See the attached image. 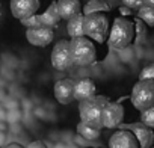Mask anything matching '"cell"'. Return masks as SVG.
<instances>
[{
    "label": "cell",
    "mask_w": 154,
    "mask_h": 148,
    "mask_svg": "<svg viewBox=\"0 0 154 148\" xmlns=\"http://www.w3.org/2000/svg\"><path fill=\"white\" fill-rule=\"evenodd\" d=\"M134 39V23L118 17L113 20L110 33H109V45L115 50H122L128 47Z\"/></svg>",
    "instance_id": "obj_1"
},
{
    "label": "cell",
    "mask_w": 154,
    "mask_h": 148,
    "mask_svg": "<svg viewBox=\"0 0 154 148\" xmlns=\"http://www.w3.org/2000/svg\"><path fill=\"white\" fill-rule=\"evenodd\" d=\"M107 101L109 100L106 97H100V95H95L86 101H82L79 104V113H80L82 122L101 130L103 128V122H101L103 109Z\"/></svg>",
    "instance_id": "obj_2"
},
{
    "label": "cell",
    "mask_w": 154,
    "mask_h": 148,
    "mask_svg": "<svg viewBox=\"0 0 154 148\" xmlns=\"http://www.w3.org/2000/svg\"><path fill=\"white\" fill-rule=\"evenodd\" d=\"M69 48H71V56H72L74 65H80V66L91 65L97 59L95 45L86 36L71 39L69 41Z\"/></svg>",
    "instance_id": "obj_3"
},
{
    "label": "cell",
    "mask_w": 154,
    "mask_h": 148,
    "mask_svg": "<svg viewBox=\"0 0 154 148\" xmlns=\"http://www.w3.org/2000/svg\"><path fill=\"white\" fill-rule=\"evenodd\" d=\"M131 103L139 112L154 107V80L145 79L136 82L131 89Z\"/></svg>",
    "instance_id": "obj_4"
},
{
    "label": "cell",
    "mask_w": 154,
    "mask_h": 148,
    "mask_svg": "<svg viewBox=\"0 0 154 148\" xmlns=\"http://www.w3.org/2000/svg\"><path fill=\"white\" fill-rule=\"evenodd\" d=\"M109 35V21L106 15L97 12L91 15H85V36L91 41H97L98 44L106 42Z\"/></svg>",
    "instance_id": "obj_5"
},
{
    "label": "cell",
    "mask_w": 154,
    "mask_h": 148,
    "mask_svg": "<svg viewBox=\"0 0 154 148\" xmlns=\"http://www.w3.org/2000/svg\"><path fill=\"white\" fill-rule=\"evenodd\" d=\"M50 59H51V65L54 69H57V71L69 69L74 65L72 56H71V48H69V41L60 39L59 42H56V45L51 50Z\"/></svg>",
    "instance_id": "obj_6"
},
{
    "label": "cell",
    "mask_w": 154,
    "mask_h": 148,
    "mask_svg": "<svg viewBox=\"0 0 154 148\" xmlns=\"http://www.w3.org/2000/svg\"><path fill=\"white\" fill-rule=\"evenodd\" d=\"M39 5H41V0H11L9 8H11L12 15L21 21V20L36 15Z\"/></svg>",
    "instance_id": "obj_7"
},
{
    "label": "cell",
    "mask_w": 154,
    "mask_h": 148,
    "mask_svg": "<svg viewBox=\"0 0 154 148\" xmlns=\"http://www.w3.org/2000/svg\"><path fill=\"white\" fill-rule=\"evenodd\" d=\"M124 119V107L119 103H110L107 101L103 109L101 122L104 128H115L118 127Z\"/></svg>",
    "instance_id": "obj_8"
},
{
    "label": "cell",
    "mask_w": 154,
    "mask_h": 148,
    "mask_svg": "<svg viewBox=\"0 0 154 148\" xmlns=\"http://www.w3.org/2000/svg\"><path fill=\"white\" fill-rule=\"evenodd\" d=\"M54 38V30L39 26V27H33V29H27L26 30V39L29 44L35 45V47H47Z\"/></svg>",
    "instance_id": "obj_9"
},
{
    "label": "cell",
    "mask_w": 154,
    "mask_h": 148,
    "mask_svg": "<svg viewBox=\"0 0 154 148\" xmlns=\"http://www.w3.org/2000/svg\"><path fill=\"white\" fill-rule=\"evenodd\" d=\"M74 85L75 82L71 79H62L54 83V98L60 104H69L74 100Z\"/></svg>",
    "instance_id": "obj_10"
},
{
    "label": "cell",
    "mask_w": 154,
    "mask_h": 148,
    "mask_svg": "<svg viewBox=\"0 0 154 148\" xmlns=\"http://www.w3.org/2000/svg\"><path fill=\"white\" fill-rule=\"evenodd\" d=\"M109 148H139V142L130 130H118L110 136Z\"/></svg>",
    "instance_id": "obj_11"
},
{
    "label": "cell",
    "mask_w": 154,
    "mask_h": 148,
    "mask_svg": "<svg viewBox=\"0 0 154 148\" xmlns=\"http://www.w3.org/2000/svg\"><path fill=\"white\" fill-rule=\"evenodd\" d=\"M97 95V85L91 79H80L74 85V100L77 101H86Z\"/></svg>",
    "instance_id": "obj_12"
},
{
    "label": "cell",
    "mask_w": 154,
    "mask_h": 148,
    "mask_svg": "<svg viewBox=\"0 0 154 148\" xmlns=\"http://www.w3.org/2000/svg\"><path fill=\"white\" fill-rule=\"evenodd\" d=\"M57 11L62 20H71L72 17L82 14V3L80 0H56Z\"/></svg>",
    "instance_id": "obj_13"
},
{
    "label": "cell",
    "mask_w": 154,
    "mask_h": 148,
    "mask_svg": "<svg viewBox=\"0 0 154 148\" xmlns=\"http://www.w3.org/2000/svg\"><path fill=\"white\" fill-rule=\"evenodd\" d=\"M130 131L136 136V139L139 142V148H151V146H154V130H151L149 127H146V125H143L140 122V124L133 125Z\"/></svg>",
    "instance_id": "obj_14"
},
{
    "label": "cell",
    "mask_w": 154,
    "mask_h": 148,
    "mask_svg": "<svg viewBox=\"0 0 154 148\" xmlns=\"http://www.w3.org/2000/svg\"><path fill=\"white\" fill-rule=\"evenodd\" d=\"M41 18V24L44 27H48V29H53L59 24V21L62 20L60 15H59V11H57V5H56V0L50 3V6L44 11V14L39 15Z\"/></svg>",
    "instance_id": "obj_15"
},
{
    "label": "cell",
    "mask_w": 154,
    "mask_h": 148,
    "mask_svg": "<svg viewBox=\"0 0 154 148\" xmlns=\"http://www.w3.org/2000/svg\"><path fill=\"white\" fill-rule=\"evenodd\" d=\"M66 32L71 36V39L85 36V15L83 14H79V15L72 17L71 20H68V23H66Z\"/></svg>",
    "instance_id": "obj_16"
},
{
    "label": "cell",
    "mask_w": 154,
    "mask_h": 148,
    "mask_svg": "<svg viewBox=\"0 0 154 148\" xmlns=\"http://www.w3.org/2000/svg\"><path fill=\"white\" fill-rule=\"evenodd\" d=\"M101 11H110L109 3L104 2V0H91L85 8H82L83 15H91V14H97V12H101Z\"/></svg>",
    "instance_id": "obj_17"
},
{
    "label": "cell",
    "mask_w": 154,
    "mask_h": 148,
    "mask_svg": "<svg viewBox=\"0 0 154 148\" xmlns=\"http://www.w3.org/2000/svg\"><path fill=\"white\" fill-rule=\"evenodd\" d=\"M77 133H79L83 139L94 140V139H97V137L100 136L101 130H98V128H95V127H91V125H88V124H85V122L80 121V124L77 125Z\"/></svg>",
    "instance_id": "obj_18"
},
{
    "label": "cell",
    "mask_w": 154,
    "mask_h": 148,
    "mask_svg": "<svg viewBox=\"0 0 154 148\" xmlns=\"http://www.w3.org/2000/svg\"><path fill=\"white\" fill-rule=\"evenodd\" d=\"M137 18H139L142 23H145L146 26L154 27V8L142 6V8L137 11Z\"/></svg>",
    "instance_id": "obj_19"
},
{
    "label": "cell",
    "mask_w": 154,
    "mask_h": 148,
    "mask_svg": "<svg viewBox=\"0 0 154 148\" xmlns=\"http://www.w3.org/2000/svg\"><path fill=\"white\" fill-rule=\"evenodd\" d=\"M134 38H136V42H142V41L146 38V27H145V23H142L139 18L134 21Z\"/></svg>",
    "instance_id": "obj_20"
},
{
    "label": "cell",
    "mask_w": 154,
    "mask_h": 148,
    "mask_svg": "<svg viewBox=\"0 0 154 148\" xmlns=\"http://www.w3.org/2000/svg\"><path fill=\"white\" fill-rule=\"evenodd\" d=\"M140 122L146 127H149L151 130H154V107L140 112Z\"/></svg>",
    "instance_id": "obj_21"
},
{
    "label": "cell",
    "mask_w": 154,
    "mask_h": 148,
    "mask_svg": "<svg viewBox=\"0 0 154 148\" xmlns=\"http://www.w3.org/2000/svg\"><path fill=\"white\" fill-rule=\"evenodd\" d=\"M20 23H21L23 26H26L27 29H33V27H39V26H42V24H41V18H39L38 14L33 15V17H29V18H26V20H21Z\"/></svg>",
    "instance_id": "obj_22"
},
{
    "label": "cell",
    "mask_w": 154,
    "mask_h": 148,
    "mask_svg": "<svg viewBox=\"0 0 154 148\" xmlns=\"http://www.w3.org/2000/svg\"><path fill=\"white\" fill-rule=\"evenodd\" d=\"M145 79H151L154 80V62L148 63L139 74V80H145Z\"/></svg>",
    "instance_id": "obj_23"
},
{
    "label": "cell",
    "mask_w": 154,
    "mask_h": 148,
    "mask_svg": "<svg viewBox=\"0 0 154 148\" xmlns=\"http://www.w3.org/2000/svg\"><path fill=\"white\" fill-rule=\"evenodd\" d=\"M122 5L131 11H139L143 6V0H122Z\"/></svg>",
    "instance_id": "obj_24"
},
{
    "label": "cell",
    "mask_w": 154,
    "mask_h": 148,
    "mask_svg": "<svg viewBox=\"0 0 154 148\" xmlns=\"http://www.w3.org/2000/svg\"><path fill=\"white\" fill-rule=\"evenodd\" d=\"M26 148H47V146H45V143H44L42 140H33V142H30Z\"/></svg>",
    "instance_id": "obj_25"
},
{
    "label": "cell",
    "mask_w": 154,
    "mask_h": 148,
    "mask_svg": "<svg viewBox=\"0 0 154 148\" xmlns=\"http://www.w3.org/2000/svg\"><path fill=\"white\" fill-rule=\"evenodd\" d=\"M119 12H121V17H122V15H131V14H133V11L128 9V8H125V6H121V8H119Z\"/></svg>",
    "instance_id": "obj_26"
},
{
    "label": "cell",
    "mask_w": 154,
    "mask_h": 148,
    "mask_svg": "<svg viewBox=\"0 0 154 148\" xmlns=\"http://www.w3.org/2000/svg\"><path fill=\"white\" fill-rule=\"evenodd\" d=\"M5 148H24V146L20 145V143H17V142H12V143H8Z\"/></svg>",
    "instance_id": "obj_27"
},
{
    "label": "cell",
    "mask_w": 154,
    "mask_h": 148,
    "mask_svg": "<svg viewBox=\"0 0 154 148\" xmlns=\"http://www.w3.org/2000/svg\"><path fill=\"white\" fill-rule=\"evenodd\" d=\"M143 6H149V8H154V0H143Z\"/></svg>",
    "instance_id": "obj_28"
},
{
    "label": "cell",
    "mask_w": 154,
    "mask_h": 148,
    "mask_svg": "<svg viewBox=\"0 0 154 148\" xmlns=\"http://www.w3.org/2000/svg\"><path fill=\"white\" fill-rule=\"evenodd\" d=\"M0 14H2V5H0Z\"/></svg>",
    "instance_id": "obj_29"
}]
</instances>
